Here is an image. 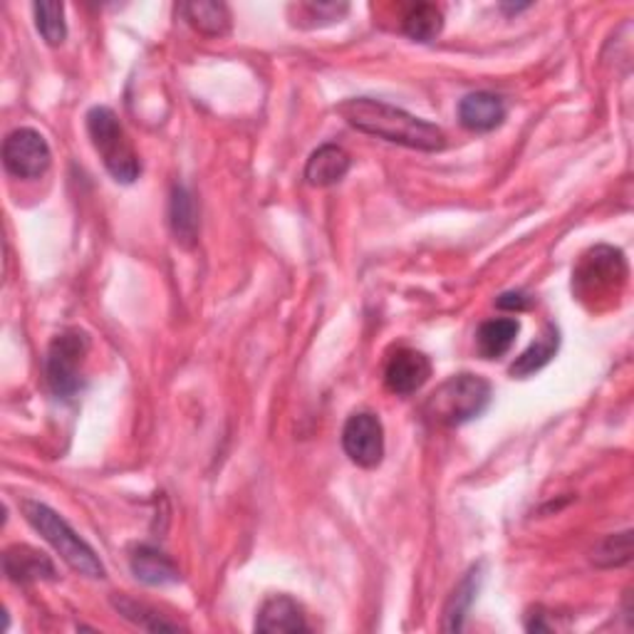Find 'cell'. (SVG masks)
<instances>
[{
	"label": "cell",
	"instance_id": "14",
	"mask_svg": "<svg viewBox=\"0 0 634 634\" xmlns=\"http://www.w3.org/2000/svg\"><path fill=\"white\" fill-rule=\"evenodd\" d=\"M258 632H305L308 622L298 602L288 595H276L263 602L256 620Z\"/></svg>",
	"mask_w": 634,
	"mask_h": 634
},
{
	"label": "cell",
	"instance_id": "8",
	"mask_svg": "<svg viewBox=\"0 0 634 634\" xmlns=\"http://www.w3.org/2000/svg\"><path fill=\"white\" fill-rule=\"evenodd\" d=\"M342 449L352 464L362 469H377L384 459V426L370 412L352 414L342 429Z\"/></svg>",
	"mask_w": 634,
	"mask_h": 634
},
{
	"label": "cell",
	"instance_id": "25",
	"mask_svg": "<svg viewBox=\"0 0 634 634\" xmlns=\"http://www.w3.org/2000/svg\"><path fill=\"white\" fill-rule=\"evenodd\" d=\"M498 308L501 310H528L530 298L526 293H503L498 298Z\"/></svg>",
	"mask_w": 634,
	"mask_h": 634
},
{
	"label": "cell",
	"instance_id": "4",
	"mask_svg": "<svg viewBox=\"0 0 634 634\" xmlns=\"http://www.w3.org/2000/svg\"><path fill=\"white\" fill-rule=\"evenodd\" d=\"M87 134L114 181L132 184L139 179L142 162L132 139L124 132L117 114L110 107H92L87 112Z\"/></svg>",
	"mask_w": 634,
	"mask_h": 634
},
{
	"label": "cell",
	"instance_id": "13",
	"mask_svg": "<svg viewBox=\"0 0 634 634\" xmlns=\"http://www.w3.org/2000/svg\"><path fill=\"white\" fill-rule=\"evenodd\" d=\"M132 575L149 588H164L179 582V568L174 565L169 555H164L162 550L152 545H139L129 558Z\"/></svg>",
	"mask_w": 634,
	"mask_h": 634
},
{
	"label": "cell",
	"instance_id": "5",
	"mask_svg": "<svg viewBox=\"0 0 634 634\" xmlns=\"http://www.w3.org/2000/svg\"><path fill=\"white\" fill-rule=\"evenodd\" d=\"M627 261L625 253L612 246H595L592 251L582 256L573 273V290L580 300H590L592 305L602 300L620 298L622 288L627 283Z\"/></svg>",
	"mask_w": 634,
	"mask_h": 634
},
{
	"label": "cell",
	"instance_id": "12",
	"mask_svg": "<svg viewBox=\"0 0 634 634\" xmlns=\"http://www.w3.org/2000/svg\"><path fill=\"white\" fill-rule=\"evenodd\" d=\"M352 166L350 154L337 147V144H322L320 149L310 154L305 166V179L310 186L325 189V186H335L345 179Z\"/></svg>",
	"mask_w": 634,
	"mask_h": 634
},
{
	"label": "cell",
	"instance_id": "3",
	"mask_svg": "<svg viewBox=\"0 0 634 634\" xmlns=\"http://www.w3.org/2000/svg\"><path fill=\"white\" fill-rule=\"evenodd\" d=\"M491 404V384L478 374H454L424 404V414L439 426H461L481 417Z\"/></svg>",
	"mask_w": 634,
	"mask_h": 634
},
{
	"label": "cell",
	"instance_id": "15",
	"mask_svg": "<svg viewBox=\"0 0 634 634\" xmlns=\"http://www.w3.org/2000/svg\"><path fill=\"white\" fill-rule=\"evenodd\" d=\"M518 332H521V322H518L516 318L486 320L476 332L478 355H481L484 360L503 357L506 352L513 347Z\"/></svg>",
	"mask_w": 634,
	"mask_h": 634
},
{
	"label": "cell",
	"instance_id": "21",
	"mask_svg": "<svg viewBox=\"0 0 634 634\" xmlns=\"http://www.w3.org/2000/svg\"><path fill=\"white\" fill-rule=\"evenodd\" d=\"M35 25L40 30V35L48 45H62L67 38V23H65V8L62 3H35Z\"/></svg>",
	"mask_w": 634,
	"mask_h": 634
},
{
	"label": "cell",
	"instance_id": "19",
	"mask_svg": "<svg viewBox=\"0 0 634 634\" xmlns=\"http://www.w3.org/2000/svg\"><path fill=\"white\" fill-rule=\"evenodd\" d=\"M478 582H481V570L474 568L471 573L459 582V588L451 592V597H449V602H446V610H444V630L446 632H459L464 627L466 612H469L471 602L476 600Z\"/></svg>",
	"mask_w": 634,
	"mask_h": 634
},
{
	"label": "cell",
	"instance_id": "2",
	"mask_svg": "<svg viewBox=\"0 0 634 634\" xmlns=\"http://www.w3.org/2000/svg\"><path fill=\"white\" fill-rule=\"evenodd\" d=\"M23 516H25V521L33 526L50 545L55 548V553L65 560L75 573L92 578V580L107 578V568L100 560V555L92 550V545L85 538L77 536V530L72 528L65 518H62L58 511H53V508L40 501H25Z\"/></svg>",
	"mask_w": 634,
	"mask_h": 634
},
{
	"label": "cell",
	"instance_id": "24",
	"mask_svg": "<svg viewBox=\"0 0 634 634\" xmlns=\"http://www.w3.org/2000/svg\"><path fill=\"white\" fill-rule=\"evenodd\" d=\"M303 10H308L310 15L325 20V23H332V20H340L342 15L347 13V3H308L303 6Z\"/></svg>",
	"mask_w": 634,
	"mask_h": 634
},
{
	"label": "cell",
	"instance_id": "18",
	"mask_svg": "<svg viewBox=\"0 0 634 634\" xmlns=\"http://www.w3.org/2000/svg\"><path fill=\"white\" fill-rule=\"evenodd\" d=\"M560 347V332L555 325H545L543 335H540L533 345H530L521 357H518L511 365V374L518 380H526L530 374H536L543 370L550 360L555 357V352Z\"/></svg>",
	"mask_w": 634,
	"mask_h": 634
},
{
	"label": "cell",
	"instance_id": "10",
	"mask_svg": "<svg viewBox=\"0 0 634 634\" xmlns=\"http://www.w3.org/2000/svg\"><path fill=\"white\" fill-rule=\"evenodd\" d=\"M506 102L493 92H471L459 102V122L469 132H493L506 119Z\"/></svg>",
	"mask_w": 634,
	"mask_h": 634
},
{
	"label": "cell",
	"instance_id": "7",
	"mask_svg": "<svg viewBox=\"0 0 634 634\" xmlns=\"http://www.w3.org/2000/svg\"><path fill=\"white\" fill-rule=\"evenodd\" d=\"M53 162L45 137L35 129H15L3 142L6 172L18 179H40Z\"/></svg>",
	"mask_w": 634,
	"mask_h": 634
},
{
	"label": "cell",
	"instance_id": "6",
	"mask_svg": "<svg viewBox=\"0 0 634 634\" xmlns=\"http://www.w3.org/2000/svg\"><path fill=\"white\" fill-rule=\"evenodd\" d=\"M90 355V335L80 328H70L50 342L45 357V377L58 397L70 399L82 389V367Z\"/></svg>",
	"mask_w": 634,
	"mask_h": 634
},
{
	"label": "cell",
	"instance_id": "9",
	"mask_svg": "<svg viewBox=\"0 0 634 634\" xmlns=\"http://www.w3.org/2000/svg\"><path fill=\"white\" fill-rule=\"evenodd\" d=\"M432 377V362L424 352L402 347L394 352L387 362V370H384V382H387V389L399 394V397H409V394H417L426 382Z\"/></svg>",
	"mask_w": 634,
	"mask_h": 634
},
{
	"label": "cell",
	"instance_id": "11",
	"mask_svg": "<svg viewBox=\"0 0 634 634\" xmlns=\"http://www.w3.org/2000/svg\"><path fill=\"white\" fill-rule=\"evenodd\" d=\"M3 568H6V575L13 582H18V585H28V582H35V580L58 578L53 560L30 545L8 548L3 555Z\"/></svg>",
	"mask_w": 634,
	"mask_h": 634
},
{
	"label": "cell",
	"instance_id": "1",
	"mask_svg": "<svg viewBox=\"0 0 634 634\" xmlns=\"http://www.w3.org/2000/svg\"><path fill=\"white\" fill-rule=\"evenodd\" d=\"M342 117L352 127L380 137L384 142L399 144V147L419 149V152H441L446 147V134L441 127L426 122L422 117L392 107L387 102L370 97H352L337 107Z\"/></svg>",
	"mask_w": 634,
	"mask_h": 634
},
{
	"label": "cell",
	"instance_id": "17",
	"mask_svg": "<svg viewBox=\"0 0 634 634\" xmlns=\"http://www.w3.org/2000/svg\"><path fill=\"white\" fill-rule=\"evenodd\" d=\"M172 231L176 243L191 248L196 243V233H199V214H196L194 196L186 186H174L172 191Z\"/></svg>",
	"mask_w": 634,
	"mask_h": 634
},
{
	"label": "cell",
	"instance_id": "16",
	"mask_svg": "<svg viewBox=\"0 0 634 634\" xmlns=\"http://www.w3.org/2000/svg\"><path fill=\"white\" fill-rule=\"evenodd\" d=\"M181 13L194 30L201 35L221 38L231 33V10L226 3H211V0H196V3L181 6Z\"/></svg>",
	"mask_w": 634,
	"mask_h": 634
},
{
	"label": "cell",
	"instance_id": "22",
	"mask_svg": "<svg viewBox=\"0 0 634 634\" xmlns=\"http://www.w3.org/2000/svg\"><path fill=\"white\" fill-rule=\"evenodd\" d=\"M632 560V530L617 536H607L602 543L592 550V563L600 568H620Z\"/></svg>",
	"mask_w": 634,
	"mask_h": 634
},
{
	"label": "cell",
	"instance_id": "20",
	"mask_svg": "<svg viewBox=\"0 0 634 634\" xmlns=\"http://www.w3.org/2000/svg\"><path fill=\"white\" fill-rule=\"evenodd\" d=\"M444 30V13L432 3H419L409 8L404 15V35L417 40V43H432L441 35Z\"/></svg>",
	"mask_w": 634,
	"mask_h": 634
},
{
	"label": "cell",
	"instance_id": "23",
	"mask_svg": "<svg viewBox=\"0 0 634 634\" xmlns=\"http://www.w3.org/2000/svg\"><path fill=\"white\" fill-rule=\"evenodd\" d=\"M114 607L119 610L122 617H127L134 625H139L142 630H152V632H162V630H179L176 622L164 620L159 612H154L149 607L139 605V602L127 600V597H114Z\"/></svg>",
	"mask_w": 634,
	"mask_h": 634
}]
</instances>
